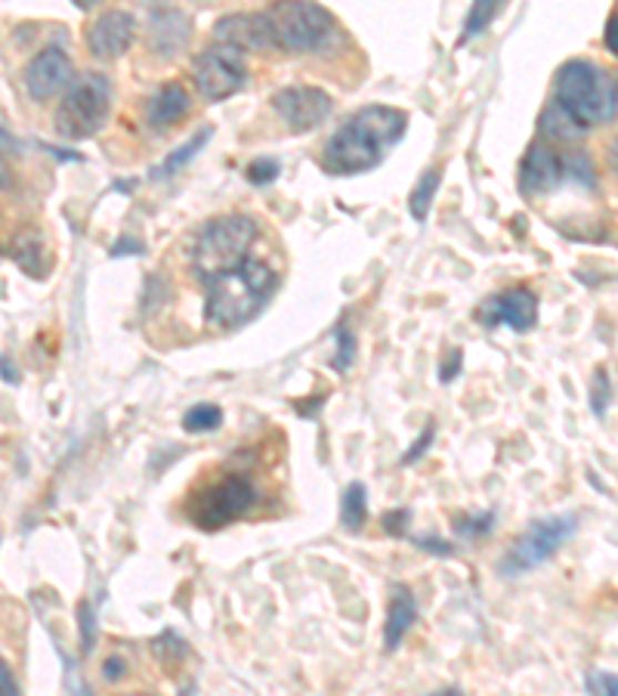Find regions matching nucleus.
I'll use <instances>...</instances> for the list:
<instances>
[{"instance_id": "11", "label": "nucleus", "mask_w": 618, "mask_h": 696, "mask_svg": "<svg viewBox=\"0 0 618 696\" xmlns=\"http://www.w3.org/2000/svg\"><path fill=\"white\" fill-rule=\"evenodd\" d=\"M74 81L72 59L65 57L59 47H47L38 57L31 59L26 69V88L31 100H50L59 90L69 88Z\"/></svg>"}, {"instance_id": "26", "label": "nucleus", "mask_w": 618, "mask_h": 696, "mask_svg": "<svg viewBox=\"0 0 618 696\" xmlns=\"http://www.w3.org/2000/svg\"><path fill=\"white\" fill-rule=\"evenodd\" d=\"M609 406H612V384H609V375H606L604 369H597L594 387H590V408H594L597 418H604Z\"/></svg>"}, {"instance_id": "37", "label": "nucleus", "mask_w": 618, "mask_h": 696, "mask_svg": "<svg viewBox=\"0 0 618 696\" xmlns=\"http://www.w3.org/2000/svg\"><path fill=\"white\" fill-rule=\"evenodd\" d=\"M109 682H121L124 678V659H105V672H102Z\"/></svg>"}, {"instance_id": "42", "label": "nucleus", "mask_w": 618, "mask_h": 696, "mask_svg": "<svg viewBox=\"0 0 618 696\" xmlns=\"http://www.w3.org/2000/svg\"><path fill=\"white\" fill-rule=\"evenodd\" d=\"M612 168H616V174H618V140L612 143Z\"/></svg>"}, {"instance_id": "9", "label": "nucleus", "mask_w": 618, "mask_h": 696, "mask_svg": "<svg viewBox=\"0 0 618 696\" xmlns=\"http://www.w3.org/2000/svg\"><path fill=\"white\" fill-rule=\"evenodd\" d=\"M245 53H239L232 47L214 44L211 50H204L195 62V88L202 93V100L207 102L230 100L232 93L245 88Z\"/></svg>"}, {"instance_id": "18", "label": "nucleus", "mask_w": 618, "mask_h": 696, "mask_svg": "<svg viewBox=\"0 0 618 696\" xmlns=\"http://www.w3.org/2000/svg\"><path fill=\"white\" fill-rule=\"evenodd\" d=\"M183 115H189V93L180 84H164L149 102V124L155 131L173 128Z\"/></svg>"}, {"instance_id": "3", "label": "nucleus", "mask_w": 618, "mask_h": 696, "mask_svg": "<svg viewBox=\"0 0 618 696\" xmlns=\"http://www.w3.org/2000/svg\"><path fill=\"white\" fill-rule=\"evenodd\" d=\"M557 102L566 105L573 115L585 124H606L618 112V84L616 78L594 65L588 59H573L557 72Z\"/></svg>"}, {"instance_id": "28", "label": "nucleus", "mask_w": 618, "mask_h": 696, "mask_svg": "<svg viewBox=\"0 0 618 696\" xmlns=\"http://www.w3.org/2000/svg\"><path fill=\"white\" fill-rule=\"evenodd\" d=\"M492 526H495V511H486L479 517H464V521H455V533L467 538L489 536Z\"/></svg>"}, {"instance_id": "30", "label": "nucleus", "mask_w": 618, "mask_h": 696, "mask_svg": "<svg viewBox=\"0 0 618 696\" xmlns=\"http://www.w3.org/2000/svg\"><path fill=\"white\" fill-rule=\"evenodd\" d=\"M588 694L618 696V675H609V672H594V675H588Z\"/></svg>"}, {"instance_id": "40", "label": "nucleus", "mask_w": 618, "mask_h": 696, "mask_svg": "<svg viewBox=\"0 0 618 696\" xmlns=\"http://www.w3.org/2000/svg\"><path fill=\"white\" fill-rule=\"evenodd\" d=\"M0 377H3L7 384H16V381H19V375H16V365L10 363V360H0Z\"/></svg>"}, {"instance_id": "24", "label": "nucleus", "mask_w": 618, "mask_h": 696, "mask_svg": "<svg viewBox=\"0 0 618 696\" xmlns=\"http://www.w3.org/2000/svg\"><path fill=\"white\" fill-rule=\"evenodd\" d=\"M16 258V263L29 273V276H43V270H47V261L41 263V254L43 248L41 242L34 239V235H22L19 242H16V251H10Z\"/></svg>"}, {"instance_id": "25", "label": "nucleus", "mask_w": 618, "mask_h": 696, "mask_svg": "<svg viewBox=\"0 0 618 696\" xmlns=\"http://www.w3.org/2000/svg\"><path fill=\"white\" fill-rule=\"evenodd\" d=\"M504 7V0H474V7H470V16H467V29H464V41L467 38H474L479 31L489 26L492 19L498 16V10Z\"/></svg>"}, {"instance_id": "32", "label": "nucleus", "mask_w": 618, "mask_h": 696, "mask_svg": "<svg viewBox=\"0 0 618 696\" xmlns=\"http://www.w3.org/2000/svg\"><path fill=\"white\" fill-rule=\"evenodd\" d=\"M384 529H387L389 536H405L408 533V511L405 508H396V511H389V514H384Z\"/></svg>"}, {"instance_id": "31", "label": "nucleus", "mask_w": 618, "mask_h": 696, "mask_svg": "<svg viewBox=\"0 0 618 696\" xmlns=\"http://www.w3.org/2000/svg\"><path fill=\"white\" fill-rule=\"evenodd\" d=\"M93 640H97V625H93V609L90 604H81V650H93Z\"/></svg>"}, {"instance_id": "33", "label": "nucleus", "mask_w": 618, "mask_h": 696, "mask_svg": "<svg viewBox=\"0 0 618 696\" xmlns=\"http://www.w3.org/2000/svg\"><path fill=\"white\" fill-rule=\"evenodd\" d=\"M433 436H436V427H433V424H427V427H424V434H421V436H417V440H415V446H412V452H405V455H403V464L417 462V458H421L424 452L430 450Z\"/></svg>"}, {"instance_id": "38", "label": "nucleus", "mask_w": 618, "mask_h": 696, "mask_svg": "<svg viewBox=\"0 0 618 696\" xmlns=\"http://www.w3.org/2000/svg\"><path fill=\"white\" fill-rule=\"evenodd\" d=\"M460 369V350H452L448 353V363L443 365V381H452V377L458 375Z\"/></svg>"}, {"instance_id": "16", "label": "nucleus", "mask_w": 618, "mask_h": 696, "mask_svg": "<svg viewBox=\"0 0 618 696\" xmlns=\"http://www.w3.org/2000/svg\"><path fill=\"white\" fill-rule=\"evenodd\" d=\"M189 34H192V22L180 10H159V13H152V19H149V47L159 57L180 53L183 44L189 41Z\"/></svg>"}, {"instance_id": "4", "label": "nucleus", "mask_w": 618, "mask_h": 696, "mask_svg": "<svg viewBox=\"0 0 618 696\" xmlns=\"http://www.w3.org/2000/svg\"><path fill=\"white\" fill-rule=\"evenodd\" d=\"M257 239V223L245 214H226L211 220L195 242V270L207 279L230 273L247 261V251Z\"/></svg>"}, {"instance_id": "35", "label": "nucleus", "mask_w": 618, "mask_h": 696, "mask_svg": "<svg viewBox=\"0 0 618 696\" xmlns=\"http://www.w3.org/2000/svg\"><path fill=\"white\" fill-rule=\"evenodd\" d=\"M417 545L424 548V552H433V554H443V557H448V554L455 552L448 542H443V538H417Z\"/></svg>"}, {"instance_id": "20", "label": "nucleus", "mask_w": 618, "mask_h": 696, "mask_svg": "<svg viewBox=\"0 0 618 696\" xmlns=\"http://www.w3.org/2000/svg\"><path fill=\"white\" fill-rule=\"evenodd\" d=\"M341 521L349 533H359L368 521V493L362 483H349L344 498H341Z\"/></svg>"}, {"instance_id": "19", "label": "nucleus", "mask_w": 618, "mask_h": 696, "mask_svg": "<svg viewBox=\"0 0 618 696\" xmlns=\"http://www.w3.org/2000/svg\"><path fill=\"white\" fill-rule=\"evenodd\" d=\"M538 131H541V137L550 140V143H573V140H578L588 128H585L566 105H560V102L554 100L545 112H541V118H538Z\"/></svg>"}, {"instance_id": "36", "label": "nucleus", "mask_w": 618, "mask_h": 696, "mask_svg": "<svg viewBox=\"0 0 618 696\" xmlns=\"http://www.w3.org/2000/svg\"><path fill=\"white\" fill-rule=\"evenodd\" d=\"M604 41H606V47H609V53H612V57H618V16H612V19L606 22Z\"/></svg>"}, {"instance_id": "6", "label": "nucleus", "mask_w": 618, "mask_h": 696, "mask_svg": "<svg viewBox=\"0 0 618 696\" xmlns=\"http://www.w3.org/2000/svg\"><path fill=\"white\" fill-rule=\"evenodd\" d=\"M273 47L288 53H310L328 41L334 19L316 0H278L266 10Z\"/></svg>"}, {"instance_id": "23", "label": "nucleus", "mask_w": 618, "mask_h": 696, "mask_svg": "<svg viewBox=\"0 0 618 696\" xmlns=\"http://www.w3.org/2000/svg\"><path fill=\"white\" fill-rule=\"evenodd\" d=\"M220 424H223V408L211 406V403H199L183 415V427L189 434H207V431H216Z\"/></svg>"}, {"instance_id": "10", "label": "nucleus", "mask_w": 618, "mask_h": 696, "mask_svg": "<svg viewBox=\"0 0 618 696\" xmlns=\"http://www.w3.org/2000/svg\"><path fill=\"white\" fill-rule=\"evenodd\" d=\"M273 109L291 131L306 133L331 115L334 102L318 88H285L273 97Z\"/></svg>"}, {"instance_id": "21", "label": "nucleus", "mask_w": 618, "mask_h": 696, "mask_svg": "<svg viewBox=\"0 0 618 696\" xmlns=\"http://www.w3.org/2000/svg\"><path fill=\"white\" fill-rule=\"evenodd\" d=\"M439 180H443V171L439 168H433L424 174V180L417 183L415 192L408 195V208H412V218L415 220H427L430 214V204H433V195H436V189H439Z\"/></svg>"}, {"instance_id": "29", "label": "nucleus", "mask_w": 618, "mask_h": 696, "mask_svg": "<svg viewBox=\"0 0 618 696\" xmlns=\"http://www.w3.org/2000/svg\"><path fill=\"white\" fill-rule=\"evenodd\" d=\"M275 176H278V164H275L273 159H260L247 168V180H251V183H257V186L273 183Z\"/></svg>"}, {"instance_id": "1", "label": "nucleus", "mask_w": 618, "mask_h": 696, "mask_svg": "<svg viewBox=\"0 0 618 696\" xmlns=\"http://www.w3.org/2000/svg\"><path fill=\"white\" fill-rule=\"evenodd\" d=\"M408 131V115L393 105H365L331 137L322 152V168L328 174H365L387 159V152Z\"/></svg>"}, {"instance_id": "15", "label": "nucleus", "mask_w": 618, "mask_h": 696, "mask_svg": "<svg viewBox=\"0 0 618 696\" xmlns=\"http://www.w3.org/2000/svg\"><path fill=\"white\" fill-rule=\"evenodd\" d=\"M479 320L486 325H510L514 332H529L538 322V297L529 289L504 291L479 310Z\"/></svg>"}, {"instance_id": "22", "label": "nucleus", "mask_w": 618, "mask_h": 696, "mask_svg": "<svg viewBox=\"0 0 618 696\" xmlns=\"http://www.w3.org/2000/svg\"><path fill=\"white\" fill-rule=\"evenodd\" d=\"M207 140H211V131L195 133V137H192L189 143H183V145H180V149H176V152H171V155H168V161H164L161 168H155V176L176 174V171H180L183 164H189V161H192V159H195V155H199V152H202V145L207 143Z\"/></svg>"}, {"instance_id": "8", "label": "nucleus", "mask_w": 618, "mask_h": 696, "mask_svg": "<svg viewBox=\"0 0 618 696\" xmlns=\"http://www.w3.org/2000/svg\"><path fill=\"white\" fill-rule=\"evenodd\" d=\"M578 533L576 514H550L538 521L510 545V552L504 554L502 576H523L533 573L541 564H547L563 545Z\"/></svg>"}, {"instance_id": "7", "label": "nucleus", "mask_w": 618, "mask_h": 696, "mask_svg": "<svg viewBox=\"0 0 618 696\" xmlns=\"http://www.w3.org/2000/svg\"><path fill=\"white\" fill-rule=\"evenodd\" d=\"M112 109V84L105 74H81L69 84L57 112V131L65 140H87L100 131Z\"/></svg>"}, {"instance_id": "17", "label": "nucleus", "mask_w": 618, "mask_h": 696, "mask_svg": "<svg viewBox=\"0 0 618 696\" xmlns=\"http://www.w3.org/2000/svg\"><path fill=\"white\" fill-rule=\"evenodd\" d=\"M417 619V604L412 592L405 585H393V595H389L387 604V619H384V647L389 653L396 650L403 638L408 635V628L415 625Z\"/></svg>"}, {"instance_id": "12", "label": "nucleus", "mask_w": 618, "mask_h": 696, "mask_svg": "<svg viewBox=\"0 0 618 696\" xmlns=\"http://www.w3.org/2000/svg\"><path fill=\"white\" fill-rule=\"evenodd\" d=\"M569 176V159L557 155L554 149L535 143L519 164V189L526 195H547Z\"/></svg>"}, {"instance_id": "41", "label": "nucleus", "mask_w": 618, "mask_h": 696, "mask_svg": "<svg viewBox=\"0 0 618 696\" xmlns=\"http://www.w3.org/2000/svg\"><path fill=\"white\" fill-rule=\"evenodd\" d=\"M97 3H100V0H74L78 10H90V7H97Z\"/></svg>"}, {"instance_id": "5", "label": "nucleus", "mask_w": 618, "mask_h": 696, "mask_svg": "<svg viewBox=\"0 0 618 696\" xmlns=\"http://www.w3.org/2000/svg\"><path fill=\"white\" fill-rule=\"evenodd\" d=\"M257 505V486L245 474H226L189 495L186 514L204 533H216L232 521L245 517Z\"/></svg>"}, {"instance_id": "2", "label": "nucleus", "mask_w": 618, "mask_h": 696, "mask_svg": "<svg viewBox=\"0 0 618 696\" xmlns=\"http://www.w3.org/2000/svg\"><path fill=\"white\" fill-rule=\"evenodd\" d=\"M275 291V273L260 261H245L230 273L207 279L204 320L220 332L239 329L257 316Z\"/></svg>"}, {"instance_id": "13", "label": "nucleus", "mask_w": 618, "mask_h": 696, "mask_svg": "<svg viewBox=\"0 0 618 696\" xmlns=\"http://www.w3.org/2000/svg\"><path fill=\"white\" fill-rule=\"evenodd\" d=\"M136 34V19L128 10H109L87 29V47L97 59L124 57Z\"/></svg>"}, {"instance_id": "14", "label": "nucleus", "mask_w": 618, "mask_h": 696, "mask_svg": "<svg viewBox=\"0 0 618 696\" xmlns=\"http://www.w3.org/2000/svg\"><path fill=\"white\" fill-rule=\"evenodd\" d=\"M214 41L223 47H232L239 53H254V50H273V34L266 13H235L223 16L216 22Z\"/></svg>"}, {"instance_id": "39", "label": "nucleus", "mask_w": 618, "mask_h": 696, "mask_svg": "<svg viewBox=\"0 0 618 696\" xmlns=\"http://www.w3.org/2000/svg\"><path fill=\"white\" fill-rule=\"evenodd\" d=\"M143 251V245L140 242H130V239H124V242H118L115 248H112V258H124V254H140Z\"/></svg>"}, {"instance_id": "34", "label": "nucleus", "mask_w": 618, "mask_h": 696, "mask_svg": "<svg viewBox=\"0 0 618 696\" xmlns=\"http://www.w3.org/2000/svg\"><path fill=\"white\" fill-rule=\"evenodd\" d=\"M13 694H19V684H16L10 666L0 659V696H13Z\"/></svg>"}, {"instance_id": "27", "label": "nucleus", "mask_w": 618, "mask_h": 696, "mask_svg": "<svg viewBox=\"0 0 618 696\" xmlns=\"http://www.w3.org/2000/svg\"><path fill=\"white\" fill-rule=\"evenodd\" d=\"M334 337H337L334 369H337V372H346V369L353 365V360H356V337H353V332H349L346 325H337V332H334Z\"/></svg>"}]
</instances>
